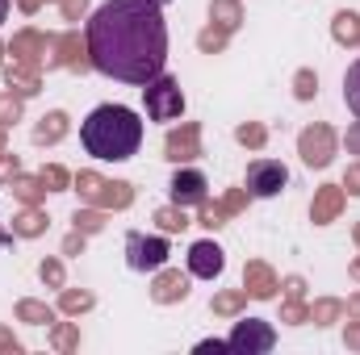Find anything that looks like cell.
<instances>
[{
  "label": "cell",
  "instance_id": "cell-1",
  "mask_svg": "<svg viewBox=\"0 0 360 355\" xmlns=\"http://www.w3.org/2000/svg\"><path fill=\"white\" fill-rule=\"evenodd\" d=\"M92 67L122 84H151L168 63V25L160 0H105L89 17Z\"/></svg>",
  "mask_w": 360,
  "mask_h": 355
},
{
  "label": "cell",
  "instance_id": "cell-2",
  "mask_svg": "<svg viewBox=\"0 0 360 355\" xmlns=\"http://www.w3.org/2000/svg\"><path fill=\"white\" fill-rule=\"evenodd\" d=\"M80 142H84V151L92 159H109V163L130 159L143 147V121L126 105H101L80 126Z\"/></svg>",
  "mask_w": 360,
  "mask_h": 355
},
{
  "label": "cell",
  "instance_id": "cell-3",
  "mask_svg": "<svg viewBox=\"0 0 360 355\" xmlns=\"http://www.w3.org/2000/svg\"><path fill=\"white\" fill-rule=\"evenodd\" d=\"M76 192L84 205H96V209H126L134 201V188L126 180H105L96 172H80L76 176Z\"/></svg>",
  "mask_w": 360,
  "mask_h": 355
},
{
  "label": "cell",
  "instance_id": "cell-4",
  "mask_svg": "<svg viewBox=\"0 0 360 355\" xmlns=\"http://www.w3.org/2000/svg\"><path fill=\"white\" fill-rule=\"evenodd\" d=\"M143 100H147L151 121H176L184 113V92L172 76H155L151 84H143Z\"/></svg>",
  "mask_w": 360,
  "mask_h": 355
},
{
  "label": "cell",
  "instance_id": "cell-5",
  "mask_svg": "<svg viewBox=\"0 0 360 355\" xmlns=\"http://www.w3.org/2000/svg\"><path fill=\"white\" fill-rule=\"evenodd\" d=\"M168 239H160V234H126V264L134 267V272H160V267L168 264Z\"/></svg>",
  "mask_w": 360,
  "mask_h": 355
},
{
  "label": "cell",
  "instance_id": "cell-6",
  "mask_svg": "<svg viewBox=\"0 0 360 355\" xmlns=\"http://www.w3.org/2000/svg\"><path fill=\"white\" fill-rule=\"evenodd\" d=\"M297 155H302L306 168H327V163L335 159V130L323 126V121L306 126L302 138H297Z\"/></svg>",
  "mask_w": 360,
  "mask_h": 355
},
{
  "label": "cell",
  "instance_id": "cell-7",
  "mask_svg": "<svg viewBox=\"0 0 360 355\" xmlns=\"http://www.w3.org/2000/svg\"><path fill=\"white\" fill-rule=\"evenodd\" d=\"M226 343H231V351H239V355H264L276 347V330L269 322H260V318H243Z\"/></svg>",
  "mask_w": 360,
  "mask_h": 355
},
{
  "label": "cell",
  "instance_id": "cell-8",
  "mask_svg": "<svg viewBox=\"0 0 360 355\" xmlns=\"http://www.w3.org/2000/svg\"><path fill=\"white\" fill-rule=\"evenodd\" d=\"M46 67H68V72H89V42H80V34H59L46 46Z\"/></svg>",
  "mask_w": 360,
  "mask_h": 355
},
{
  "label": "cell",
  "instance_id": "cell-9",
  "mask_svg": "<svg viewBox=\"0 0 360 355\" xmlns=\"http://www.w3.org/2000/svg\"><path fill=\"white\" fill-rule=\"evenodd\" d=\"M289 184V168L285 163H276V159H256L252 168H248V196H276L281 188Z\"/></svg>",
  "mask_w": 360,
  "mask_h": 355
},
{
  "label": "cell",
  "instance_id": "cell-10",
  "mask_svg": "<svg viewBox=\"0 0 360 355\" xmlns=\"http://www.w3.org/2000/svg\"><path fill=\"white\" fill-rule=\"evenodd\" d=\"M197 155H201V126H197V121H180V130H172V134L164 138V159L188 163V159H197Z\"/></svg>",
  "mask_w": 360,
  "mask_h": 355
},
{
  "label": "cell",
  "instance_id": "cell-11",
  "mask_svg": "<svg viewBox=\"0 0 360 355\" xmlns=\"http://www.w3.org/2000/svg\"><path fill=\"white\" fill-rule=\"evenodd\" d=\"M46 46H51V38H46V34H38V29H21V34H13L8 55H13V63L42 67V63H46Z\"/></svg>",
  "mask_w": 360,
  "mask_h": 355
},
{
  "label": "cell",
  "instance_id": "cell-12",
  "mask_svg": "<svg viewBox=\"0 0 360 355\" xmlns=\"http://www.w3.org/2000/svg\"><path fill=\"white\" fill-rule=\"evenodd\" d=\"M248 188H231L222 201H214V205H205L201 201V226H210V230H218V226H226V217H235V213H243L248 209Z\"/></svg>",
  "mask_w": 360,
  "mask_h": 355
},
{
  "label": "cell",
  "instance_id": "cell-13",
  "mask_svg": "<svg viewBox=\"0 0 360 355\" xmlns=\"http://www.w3.org/2000/svg\"><path fill=\"white\" fill-rule=\"evenodd\" d=\"M222 267H226V255H222L218 243H193L188 247V272L193 276L214 280V276H222Z\"/></svg>",
  "mask_w": 360,
  "mask_h": 355
},
{
  "label": "cell",
  "instance_id": "cell-14",
  "mask_svg": "<svg viewBox=\"0 0 360 355\" xmlns=\"http://www.w3.org/2000/svg\"><path fill=\"white\" fill-rule=\"evenodd\" d=\"M205 176L201 172H193V168H180L172 184H168V192H172V205H201L205 201Z\"/></svg>",
  "mask_w": 360,
  "mask_h": 355
},
{
  "label": "cell",
  "instance_id": "cell-15",
  "mask_svg": "<svg viewBox=\"0 0 360 355\" xmlns=\"http://www.w3.org/2000/svg\"><path fill=\"white\" fill-rule=\"evenodd\" d=\"M344 213V184H323L314 192V205H310V222L314 226H327Z\"/></svg>",
  "mask_w": 360,
  "mask_h": 355
},
{
  "label": "cell",
  "instance_id": "cell-16",
  "mask_svg": "<svg viewBox=\"0 0 360 355\" xmlns=\"http://www.w3.org/2000/svg\"><path fill=\"white\" fill-rule=\"evenodd\" d=\"M243 288H248V297H256V301H272L276 288H281V280H276V272H272L269 264L252 260V264L243 267Z\"/></svg>",
  "mask_w": 360,
  "mask_h": 355
},
{
  "label": "cell",
  "instance_id": "cell-17",
  "mask_svg": "<svg viewBox=\"0 0 360 355\" xmlns=\"http://www.w3.org/2000/svg\"><path fill=\"white\" fill-rule=\"evenodd\" d=\"M188 297V276H180L176 267H160V276H155V284H151V301L155 305H172V301H184Z\"/></svg>",
  "mask_w": 360,
  "mask_h": 355
},
{
  "label": "cell",
  "instance_id": "cell-18",
  "mask_svg": "<svg viewBox=\"0 0 360 355\" xmlns=\"http://www.w3.org/2000/svg\"><path fill=\"white\" fill-rule=\"evenodd\" d=\"M4 84H8V92H17V96H34V92L42 88V67L8 63V67H4Z\"/></svg>",
  "mask_w": 360,
  "mask_h": 355
},
{
  "label": "cell",
  "instance_id": "cell-19",
  "mask_svg": "<svg viewBox=\"0 0 360 355\" xmlns=\"http://www.w3.org/2000/svg\"><path fill=\"white\" fill-rule=\"evenodd\" d=\"M63 134H68V113H46L38 126H34V142L38 147H55V142H63Z\"/></svg>",
  "mask_w": 360,
  "mask_h": 355
},
{
  "label": "cell",
  "instance_id": "cell-20",
  "mask_svg": "<svg viewBox=\"0 0 360 355\" xmlns=\"http://www.w3.org/2000/svg\"><path fill=\"white\" fill-rule=\"evenodd\" d=\"M13 234H17V239H38V234H46V213H42L38 205H25L21 213H13Z\"/></svg>",
  "mask_w": 360,
  "mask_h": 355
},
{
  "label": "cell",
  "instance_id": "cell-21",
  "mask_svg": "<svg viewBox=\"0 0 360 355\" xmlns=\"http://www.w3.org/2000/svg\"><path fill=\"white\" fill-rule=\"evenodd\" d=\"M210 21H214L218 29L235 34V29H239V21H243V8H239V0H210Z\"/></svg>",
  "mask_w": 360,
  "mask_h": 355
},
{
  "label": "cell",
  "instance_id": "cell-22",
  "mask_svg": "<svg viewBox=\"0 0 360 355\" xmlns=\"http://www.w3.org/2000/svg\"><path fill=\"white\" fill-rule=\"evenodd\" d=\"M331 34H335V42H340V46H360V17L352 13V8L335 13V21H331Z\"/></svg>",
  "mask_w": 360,
  "mask_h": 355
},
{
  "label": "cell",
  "instance_id": "cell-23",
  "mask_svg": "<svg viewBox=\"0 0 360 355\" xmlns=\"http://www.w3.org/2000/svg\"><path fill=\"white\" fill-rule=\"evenodd\" d=\"M17 322H30V326H51L55 322V309L46 301H17Z\"/></svg>",
  "mask_w": 360,
  "mask_h": 355
},
{
  "label": "cell",
  "instance_id": "cell-24",
  "mask_svg": "<svg viewBox=\"0 0 360 355\" xmlns=\"http://www.w3.org/2000/svg\"><path fill=\"white\" fill-rule=\"evenodd\" d=\"M59 309H63V314H72V318L89 314V309H92V293H89V288H63V293H59Z\"/></svg>",
  "mask_w": 360,
  "mask_h": 355
},
{
  "label": "cell",
  "instance_id": "cell-25",
  "mask_svg": "<svg viewBox=\"0 0 360 355\" xmlns=\"http://www.w3.org/2000/svg\"><path fill=\"white\" fill-rule=\"evenodd\" d=\"M13 196H17L21 205H38V201L46 196V184L38 176H17L13 180Z\"/></svg>",
  "mask_w": 360,
  "mask_h": 355
},
{
  "label": "cell",
  "instance_id": "cell-26",
  "mask_svg": "<svg viewBox=\"0 0 360 355\" xmlns=\"http://www.w3.org/2000/svg\"><path fill=\"white\" fill-rule=\"evenodd\" d=\"M243 305H248V288H231V293H218L214 297V314L218 318H235Z\"/></svg>",
  "mask_w": 360,
  "mask_h": 355
},
{
  "label": "cell",
  "instance_id": "cell-27",
  "mask_svg": "<svg viewBox=\"0 0 360 355\" xmlns=\"http://www.w3.org/2000/svg\"><path fill=\"white\" fill-rule=\"evenodd\" d=\"M155 222H160V230H164V234H180V230L188 226L184 205H164V209H155Z\"/></svg>",
  "mask_w": 360,
  "mask_h": 355
},
{
  "label": "cell",
  "instance_id": "cell-28",
  "mask_svg": "<svg viewBox=\"0 0 360 355\" xmlns=\"http://www.w3.org/2000/svg\"><path fill=\"white\" fill-rule=\"evenodd\" d=\"M226 38H231V34H226V29H218V25L210 21V25L197 34V46H201V55H218V51H226Z\"/></svg>",
  "mask_w": 360,
  "mask_h": 355
},
{
  "label": "cell",
  "instance_id": "cell-29",
  "mask_svg": "<svg viewBox=\"0 0 360 355\" xmlns=\"http://www.w3.org/2000/svg\"><path fill=\"white\" fill-rule=\"evenodd\" d=\"M340 314H344V305H340L335 297H323V301L310 305V322H314V326H331Z\"/></svg>",
  "mask_w": 360,
  "mask_h": 355
},
{
  "label": "cell",
  "instance_id": "cell-30",
  "mask_svg": "<svg viewBox=\"0 0 360 355\" xmlns=\"http://www.w3.org/2000/svg\"><path fill=\"white\" fill-rule=\"evenodd\" d=\"M105 213L109 209H76V217H72V226L80 230V234H96V230H105Z\"/></svg>",
  "mask_w": 360,
  "mask_h": 355
},
{
  "label": "cell",
  "instance_id": "cell-31",
  "mask_svg": "<svg viewBox=\"0 0 360 355\" xmlns=\"http://www.w3.org/2000/svg\"><path fill=\"white\" fill-rule=\"evenodd\" d=\"M235 138H239V142H243L248 151H260V147L269 142V130H264L260 121H243V126L235 130Z\"/></svg>",
  "mask_w": 360,
  "mask_h": 355
},
{
  "label": "cell",
  "instance_id": "cell-32",
  "mask_svg": "<svg viewBox=\"0 0 360 355\" xmlns=\"http://www.w3.org/2000/svg\"><path fill=\"white\" fill-rule=\"evenodd\" d=\"M51 347H55V351H76V347H80V330H76L72 322H59V326L51 330Z\"/></svg>",
  "mask_w": 360,
  "mask_h": 355
},
{
  "label": "cell",
  "instance_id": "cell-33",
  "mask_svg": "<svg viewBox=\"0 0 360 355\" xmlns=\"http://www.w3.org/2000/svg\"><path fill=\"white\" fill-rule=\"evenodd\" d=\"M21 113H25V96H17V92H4V96H0V126L8 130L13 121H21Z\"/></svg>",
  "mask_w": 360,
  "mask_h": 355
},
{
  "label": "cell",
  "instance_id": "cell-34",
  "mask_svg": "<svg viewBox=\"0 0 360 355\" xmlns=\"http://www.w3.org/2000/svg\"><path fill=\"white\" fill-rule=\"evenodd\" d=\"M344 100H348V109L360 117V59L348 67V76H344Z\"/></svg>",
  "mask_w": 360,
  "mask_h": 355
},
{
  "label": "cell",
  "instance_id": "cell-35",
  "mask_svg": "<svg viewBox=\"0 0 360 355\" xmlns=\"http://www.w3.org/2000/svg\"><path fill=\"white\" fill-rule=\"evenodd\" d=\"M314 92H319V76H314L310 67H302V72L293 76V96H297V100H314Z\"/></svg>",
  "mask_w": 360,
  "mask_h": 355
},
{
  "label": "cell",
  "instance_id": "cell-36",
  "mask_svg": "<svg viewBox=\"0 0 360 355\" xmlns=\"http://www.w3.org/2000/svg\"><path fill=\"white\" fill-rule=\"evenodd\" d=\"M38 180H42V184H46V192H63V188H68V184H72V176H68V172H63V168H59V163H46V168H42V172H38Z\"/></svg>",
  "mask_w": 360,
  "mask_h": 355
},
{
  "label": "cell",
  "instance_id": "cell-37",
  "mask_svg": "<svg viewBox=\"0 0 360 355\" xmlns=\"http://www.w3.org/2000/svg\"><path fill=\"white\" fill-rule=\"evenodd\" d=\"M281 322H289V326H302V322H310V305H302V301L285 297V305H281Z\"/></svg>",
  "mask_w": 360,
  "mask_h": 355
},
{
  "label": "cell",
  "instance_id": "cell-38",
  "mask_svg": "<svg viewBox=\"0 0 360 355\" xmlns=\"http://www.w3.org/2000/svg\"><path fill=\"white\" fill-rule=\"evenodd\" d=\"M38 276H42V284L63 288V264H59V260H42V264H38Z\"/></svg>",
  "mask_w": 360,
  "mask_h": 355
},
{
  "label": "cell",
  "instance_id": "cell-39",
  "mask_svg": "<svg viewBox=\"0 0 360 355\" xmlns=\"http://www.w3.org/2000/svg\"><path fill=\"white\" fill-rule=\"evenodd\" d=\"M17 176H21V159L8 155V151H0V184H13Z\"/></svg>",
  "mask_w": 360,
  "mask_h": 355
},
{
  "label": "cell",
  "instance_id": "cell-40",
  "mask_svg": "<svg viewBox=\"0 0 360 355\" xmlns=\"http://www.w3.org/2000/svg\"><path fill=\"white\" fill-rule=\"evenodd\" d=\"M59 13H63V21H80L89 13V0H59Z\"/></svg>",
  "mask_w": 360,
  "mask_h": 355
},
{
  "label": "cell",
  "instance_id": "cell-41",
  "mask_svg": "<svg viewBox=\"0 0 360 355\" xmlns=\"http://www.w3.org/2000/svg\"><path fill=\"white\" fill-rule=\"evenodd\" d=\"M84 239H89V234H80V230H72V234L63 239V255H80V251H84Z\"/></svg>",
  "mask_w": 360,
  "mask_h": 355
},
{
  "label": "cell",
  "instance_id": "cell-42",
  "mask_svg": "<svg viewBox=\"0 0 360 355\" xmlns=\"http://www.w3.org/2000/svg\"><path fill=\"white\" fill-rule=\"evenodd\" d=\"M281 288H285V297H293V301H302V297H306V280H302V276H289Z\"/></svg>",
  "mask_w": 360,
  "mask_h": 355
},
{
  "label": "cell",
  "instance_id": "cell-43",
  "mask_svg": "<svg viewBox=\"0 0 360 355\" xmlns=\"http://www.w3.org/2000/svg\"><path fill=\"white\" fill-rule=\"evenodd\" d=\"M17 351H21V343L13 339V330H4V326H0V355H17Z\"/></svg>",
  "mask_w": 360,
  "mask_h": 355
},
{
  "label": "cell",
  "instance_id": "cell-44",
  "mask_svg": "<svg viewBox=\"0 0 360 355\" xmlns=\"http://www.w3.org/2000/svg\"><path fill=\"white\" fill-rule=\"evenodd\" d=\"M344 188H348L352 196H360V163H352V168L344 172Z\"/></svg>",
  "mask_w": 360,
  "mask_h": 355
},
{
  "label": "cell",
  "instance_id": "cell-45",
  "mask_svg": "<svg viewBox=\"0 0 360 355\" xmlns=\"http://www.w3.org/2000/svg\"><path fill=\"white\" fill-rule=\"evenodd\" d=\"M344 343H348L352 351H360V318H352V322H348V335H344Z\"/></svg>",
  "mask_w": 360,
  "mask_h": 355
},
{
  "label": "cell",
  "instance_id": "cell-46",
  "mask_svg": "<svg viewBox=\"0 0 360 355\" xmlns=\"http://www.w3.org/2000/svg\"><path fill=\"white\" fill-rule=\"evenodd\" d=\"M197 351L201 355H210V351L218 355V351H231V343H222V339H205V343H197Z\"/></svg>",
  "mask_w": 360,
  "mask_h": 355
},
{
  "label": "cell",
  "instance_id": "cell-47",
  "mask_svg": "<svg viewBox=\"0 0 360 355\" xmlns=\"http://www.w3.org/2000/svg\"><path fill=\"white\" fill-rule=\"evenodd\" d=\"M348 151H352V155H360V121L348 130Z\"/></svg>",
  "mask_w": 360,
  "mask_h": 355
},
{
  "label": "cell",
  "instance_id": "cell-48",
  "mask_svg": "<svg viewBox=\"0 0 360 355\" xmlns=\"http://www.w3.org/2000/svg\"><path fill=\"white\" fill-rule=\"evenodd\" d=\"M348 318H360V293L348 297Z\"/></svg>",
  "mask_w": 360,
  "mask_h": 355
},
{
  "label": "cell",
  "instance_id": "cell-49",
  "mask_svg": "<svg viewBox=\"0 0 360 355\" xmlns=\"http://www.w3.org/2000/svg\"><path fill=\"white\" fill-rule=\"evenodd\" d=\"M38 4H42V0H17V8H21V13H38Z\"/></svg>",
  "mask_w": 360,
  "mask_h": 355
},
{
  "label": "cell",
  "instance_id": "cell-50",
  "mask_svg": "<svg viewBox=\"0 0 360 355\" xmlns=\"http://www.w3.org/2000/svg\"><path fill=\"white\" fill-rule=\"evenodd\" d=\"M13 239H17V234H13V230H0V247H8V243H13Z\"/></svg>",
  "mask_w": 360,
  "mask_h": 355
},
{
  "label": "cell",
  "instance_id": "cell-51",
  "mask_svg": "<svg viewBox=\"0 0 360 355\" xmlns=\"http://www.w3.org/2000/svg\"><path fill=\"white\" fill-rule=\"evenodd\" d=\"M348 272H352V280H360V255L352 260V267H348Z\"/></svg>",
  "mask_w": 360,
  "mask_h": 355
},
{
  "label": "cell",
  "instance_id": "cell-52",
  "mask_svg": "<svg viewBox=\"0 0 360 355\" xmlns=\"http://www.w3.org/2000/svg\"><path fill=\"white\" fill-rule=\"evenodd\" d=\"M4 17H8V0H0V21H4Z\"/></svg>",
  "mask_w": 360,
  "mask_h": 355
},
{
  "label": "cell",
  "instance_id": "cell-53",
  "mask_svg": "<svg viewBox=\"0 0 360 355\" xmlns=\"http://www.w3.org/2000/svg\"><path fill=\"white\" fill-rule=\"evenodd\" d=\"M352 239H356V247H360V222H356V226H352Z\"/></svg>",
  "mask_w": 360,
  "mask_h": 355
},
{
  "label": "cell",
  "instance_id": "cell-54",
  "mask_svg": "<svg viewBox=\"0 0 360 355\" xmlns=\"http://www.w3.org/2000/svg\"><path fill=\"white\" fill-rule=\"evenodd\" d=\"M4 142H8V134H4V126H0V151H4Z\"/></svg>",
  "mask_w": 360,
  "mask_h": 355
},
{
  "label": "cell",
  "instance_id": "cell-55",
  "mask_svg": "<svg viewBox=\"0 0 360 355\" xmlns=\"http://www.w3.org/2000/svg\"><path fill=\"white\" fill-rule=\"evenodd\" d=\"M4 55H8V46H4V42H0V59H4Z\"/></svg>",
  "mask_w": 360,
  "mask_h": 355
},
{
  "label": "cell",
  "instance_id": "cell-56",
  "mask_svg": "<svg viewBox=\"0 0 360 355\" xmlns=\"http://www.w3.org/2000/svg\"><path fill=\"white\" fill-rule=\"evenodd\" d=\"M160 4H168V0H160Z\"/></svg>",
  "mask_w": 360,
  "mask_h": 355
}]
</instances>
